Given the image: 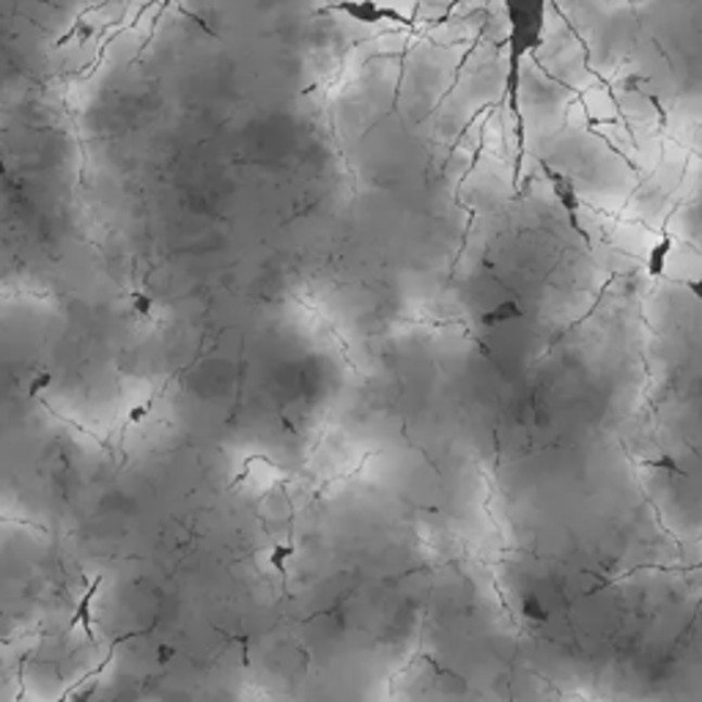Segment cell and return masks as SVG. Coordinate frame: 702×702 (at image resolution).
Listing matches in <instances>:
<instances>
[{"label": "cell", "mask_w": 702, "mask_h": 702, "mask_svg": "<svg viewBox=\"0 0 702 702\" xmlns=\"http://www.w3.org/2000/svg\"><path fill=\"white\" fill-rule=\"evenodd\" d=\"M456 3H464V0H454V7ZM499 3H502V14H506V30H508L506 93H508V107H511L513 122H516V143H519L516 181H519V174H522V159H524V118H522V105H519L522 64L524 59H529V55L544 44L551 0H499Z\"/></svg>", "instance_id": "cell-1"}, {"label": "cell", "mask_w": 702, "mask_h": 702, "mask_svg": "<svg viewBox=\"0 0 702 702\" xmlns=\"http://www.w3.org/2000/svg\"><path fill=\"white\" fill-rule=\"evenodd\" d=\"M540 168H544V176H546V181L551 184V192H554V197H558L560 206L565 209V217H569V222H571V228H574V233H579V239L585 242V247L592 250V239L587 237V231L582 228V222H579L582 197H579V192H576V187H574V181H571V176L560 174V170H554V168H549L546 163L540 165Z\"/></svg>", "instance_id": "cell-2"}, {"label": "cell", "mask_w": 702, "mask_h": 702, "mask_svg": "<svg viewBox=\"0 0 702 702\" xmlns=\"http://www.w3.org/2000/svg\"><path fill=\"white\" fill-rule=\"evenodd\" d=\"M522 316H524V310L519 308L516 303H502V305H497V308L486 310V314L481 316V321L486 327H499V324H506V321L522 319Z\"/></svg>", "instance_id": "cell-3"}, {"label": "cell", "mask_w": 702, "mask_h": 702, "mask_svg": "<svg viewBox=\"0 0 702 702\" xmlns=\"http://www.w3.org/2000/svg\"><path fill=\"white\" fill-rule=\"evenodd\" d=\"M669 250H673V239H669V237H662V242H659L656 247L650 250V256H648V275H650V278H662L664 267H667Z\"/></svg>", "instance_id": "cell-4"}, {"label": "cell", "mask_w": 702, "mask_h": 702, "mask_svg": "<svg viewBox=\"0 0 702 702\" xmlns=\"http://www.w3.org/2000/svg\"><path fill=\"white\" fill-rule=\"evenodd\" d=\"M294 554V549L291 546H275V551L269 554V563H272V569L278 571V574H285V560Z\"/></svg>", "instance_id": "cell-5"}, {"label": "cell", "mask_w": 702, "mask_h": 702, "mask_svg": "<svg viewBox=\"0 0 702 702\" xmlns=\"http://www.w3.org/2000/svg\"><path fill=\"white\" fill-rule=\"evenodd\" d=\"M524 615L533 617V621H546V610L538 604V598L535 596L524 598Z\"/></svg>", "instance_id": "cell-6"}, {"label": "cell", "mask_w": 702, "mask_h": 702, "mask_svg": "<svg viewBox=\"0 0 702 702\" xmlns=\"http://www.w3.org/2000/svg\"><path fill=\"white\" fill-rule=\"evenodd\" d=\"M152 308H154V303L149 299V296L135 294V310H138V314H152Z\"/></svg>", "instance_id": "cell-7"}]
</instances>
